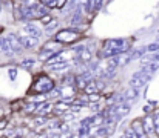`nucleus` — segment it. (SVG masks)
I'll return each instance as SVG.
<instances>
[{"label": "nucleus", "mask_w": 159, "mask_h": 138, "mask_svg": "<svg viewBox=\"0 0 159 138\" xmlns=\"http://www.w3.org/2000/svg\"><path fill=\"white\" fill-rule=\"evenodd\" d=\"M36 63H37V58H34V57H26V58H23V60L20 61V66H22L23 69H26V71H31Z\"/></svg>", "instance_id": "nucleus-15"}, {"label": "nucleus", "mask_w": 159, "mask_h": 138, "mask_svg": "<svg viewBox=\"0 0 159 138\" xmlns=\"http://www.w3.org/2000/svg\"><path fill=\"white\" fill-rule=\"evenodd\" d=\"M158 34H159V29H158Z\"/></svg>", "instance_id": "nucleus-32"}, {"label": "nucleus", "mask_w": 159, "mask_h": 138, "mask_svg": "<svg viewBox=\"0 0 159 138\" xmlns=\"http://www.w3.org/2000/svg\"><path fill=\"white\" fill-rule=\"evenodd\" d=\"M8 77H9L11 82H14V80L17 78V69H16V68H9V69H8Z\"/></svg>", "instance_id": "nucleus-23"}, {"label": "nucleus", "mask_w": 159, "mask_h": 138, "mask_svg": "<svg viewBox=\"0 0 159 138\" xmlns=\"http://www.w3.org/2000/svg\"><path fill=\"white\" fill-rule=\"evenodd\" d=\"M88 78L82 74H76V78H74V86L77 88V91H85L87 85H88Z\"/></svg>", "instance_id": "nucleus-10"}, {"label": "nucleus", "mask_w": 159, "mask_h": 138, "mask_svg": "<svg viewBox=\"0 0 159 138\" xmlns=\"http://www.w3.org/2000/svg\"><path fill=\"white\" fill-rule=\"evenodd\" d=\"M39 3H42L43 6H47L50 11L56 9V5H57V0H39Z\"/></svg>", "instance_id": "nucleus-18"}, {"label": "nucleus", "mask_w": 159, "mask_h": 138, "mask_svg": "<svg viewBox=\"0 0 159 138\" xmlns=\"http://www.w3.org/2000/svg\"><path fill=\"white\" fill-rule=\"evenodd\" d=\"M156 42H158V43H159V37H156Z\"/></svg>", "instance_id": "nucleus-31"}, {"label": "nucleus", "mask_w": 159, "mask_h": 138, "mask_svg": "<svg viewBox=\"0 0 159 138\" xmlns=\"http://www.w3.org/2000/svg\"><path fill=\"white\" fill-rule=\"evenodd\" d=\"M12 138H22V137L20 135H16V137H12Z\"/></svg>", "instance_id": "nucleus-29"}, {"label": "nucleus", "mask_w": 159, "mask_h": 138, "mask_svg": "<svg viewBox=\"0 0 159 138\" xmlns=\"http://www.w3.org/2000/svg\"><path fill=\"white\" fill-rule=\"evenodd\" d=\"M150 57H152V60H153V61L159 63V51H158V52H153V54H150Z\"/></svg>", "instance_id": "nucleus-27"}, {"label": "nucleus", "mask_w": 159, "mask_h": 138, "mask_svg": "<svg viewBox=\"0 0 159 138\" xmlns=\"http://www.w3.org/2000/svg\"><path fill=\"white\" fill-rule=\"evenodd\" d=\"M71 138H79V137H76V135H71Z\"/></svg>", "instance_id": "nucleus-30"}, {"label": "nucleus", "mask_w": 159, "mask_h": 138, "mask_svg": "<svg viewBox=\"0 0 159 138\" xmlns=\"http://www.w3.org/2000/svg\"><path fill=\"white\" fill-rule=\"evenodd\" d=\"M6 128H8V120H6V118L0 120V129L3 131V129H6Z\"/></svg>", "instance_id": "nucleus-26"}, {"label": "nucleus", "mask_w": 159, "mask_h": 138, "mask_svg": "<svg viewBox=\"0 0 159 138\" xmlns=\"http://www.w3.org/2000/svg\"><path fill=\"white\" fill-rule=\"evenodd\" d=\"M54 109V104H51L50 101H43V103H40V104H37V109H36V114L37 115H43V117H47L51 111Z\"/></svg>", "instance_id": "nucleus-8"}, {"label": "nucleus", "mask_w": 159, "mask_h": 138, "mask_svg": "<svg viewBox=\"0 0 159 138\" xmlns=\"http://www.w3.org/2000/svg\"><path fill=\"white\" fill-rule=\"evenodd\" d=\"M48 68H50V71H53V72L66 71V69L71 68V60H65V61H60V63H56V65H50Z\"/></svg>", "instance_id": "nucleus-13"}, {"label": "nucleus", "mask_w": 159, "mask_h": 138, "mask_svg": "<svg viewBox=\"0 0 159 138\" xmlns=\"http://www.w3.org/2000/svg\"><path fill=\"white\" fill-rule=\"evenodd\" d=\"M6 39H8V42H9L11 51H12V52H14L16 55H20V54H23L25 48H23L22 42H20V39H19V34H14V32H8V34H6Z\"/></svg>", "instance_id": "nucleus-6"}, {"label": "nucleus", "mask_w": 159, "mask_h": 138, "mask_svg": "<svg viewBox=\"0 0 159 138\" xmlns=\"http://www.w3.org/2000/svg\"><path fill=\"white\" fill-rule=\"evenodd\" d=\"M0 9H2V8H0Z\"/></svg>", "instance_id": "nucleus-33"}, {"label": "nucleus", "mask_w": 159, "mask_h": 138, "mask_svg": "<svg viewBox=\"0 0 159 138\" xmlns=\"http://www.w3.org/2000/svg\"><path fill=\"white\" fill-rule=\"evenodd\" d=\"M59 29H60V25H59V20L57 19H54L53 22H50L48 25L43 26V32L48 34V36H54Z\"/></svg>", "instance_id": "nucleus-11"}, {"label": "nucleus", "mask_w": 159, "mask_h": 138, "mask_svg": "<svg viewBox=\"0 0 159 138\" xmlns=\"http://www.w3.org/2000/svg\"><path fill=\"white\" fill-rule=\"evenodd\" d=\"M144 112H145V114H150V112H152V107H150V106H144Z\"/></svg>", "instance_id": "nucleus-28"}, {"label": "nucleus", "mask_w": 159, "mask_h": 138, "mask_svg": "<svg viewBox=\"0 0 159 138\" xmlns=\"http://www.w3.org/2000/svg\"><path fill=\"white\" fill-rule=\"evenodd\" d=\"M19 39H20L22 45H23V48H25V51H34L36 48H39V43H40L39 39H36V37L26 34L23 29L19 32Z\"/></svg>", "instance_id": "nucleus-5"}, {"label": "nucleus", "mask_w": 159, "mask_h": 138, "mask_svg": "<svg viewBox=\"0 0 159 138\" xmlns=\"http://www.w3.org/2000/svg\"><path fill=\"white\" fill-rule=\"evenodd\" d=\"M150 80H152V74H147V72H144V71H138V72H134V74L131 75V78H130V86L141 89V88H144Z\"/></svg>", "instance_id": "nucleus-4"}, {"label": "nucleus", "mask_w": 159, "mask_h": 138, "mask_svg": "<svg viewBox=\"0 0 159 138\" xmlns=\"http://www.w3.org/2000/svg\"><path fill=\"white\" fill-rule=\"evenodd\" d=\"M145 48H147V52L148 54H153V52H158L159 51V43L158 42H153V43H148Z\"/></svg>", "instance_id": "nucleus-21"}, {"label": "nucleus", "mask_w": 159, "mask_h": 138, "mask_svg": "<svg viewBox=\"0 0 159 138\" xmlns=\"http://www.w3.org/2000/svg\"><path fill=\"white\" fill-rule=\"evenodd\" d=\"M23 31L26 32V34H30V36H33V37H36V39H42V36L45 34L43 32V29L42 28H39L36 23H33V22H26L25 23V26H23Z\"/></svg>", "instance_id": "nucleus-7"}, {"label": "nucleus", "mask_w": 159, "mask_h": 138, "mask_svg": "<svg viewBox=\"0 0 159 138\" xmlns=\"http://www.w3.org/2000/svg\"><path fill=\"white\" fill-rule=\"evenodd\" d=\"M124 135H125V137H127V138H139V137H138V134H136V132H134V131H133L131 128H128V129H125V132H124Z\"/></svg>", "instance_id": "nucleus-24"}, {"label": "nucleus", "mask_w": 159, "mask_h": 138, "mask_svg": "<svg viewBox=\"0 0 159 138\" xmlns=\"http://www.w3.org/2000/svg\"><path fill=\"white\" fill-rule=\"evenodd\" d=\"M87 95H88V94H87ZM101 98H102V97L99 95V92H98V94H90V95H88V103H99Z\"/></svg>", "instance_id": "nucleus-22"}, {"label": "nucleus", "mask_w": 159, "mask_h": 138, "mask_svg": "<svg viewBox=\"0 0 159 138\" xmlns=\"http://www.w3.org/2000/svg\"><path fill=\"white\" fill-rule=\"evenodd\" d=\"M56 88L54 85V80L47 75V74H39L34 82H33V88H31V92L34 94H50Z\"/></svg>", "instance_id": "nucleus-3"}, {"label": "nucleus", "mask_w": 159, "mask_h": 138, "mask_svg": "<svg viewBox=\"0 0 159 138\" xmlns=\"http://www.w3.org/2000/svg\"><path fill=\"white\" fill-rule=\"evenodd\" d=\"M60 97H62V89H60V86H56L53 91L48 94V98H59V100H60Z\"/></svg>", "instance_id": "nucleus-19"}, {"label": "nucleus", "mask_w": 159, "mask_h": 138, "mask_svg": "<svg viewBox=\"0 0 159 138\" xmlns=\"http://www.w3.org/2000/svg\"><path fill=\"white\" fill-rule=\"evenodd\" d=\"M84 37V32L77 28H71V26H66V28H60L56 34L53 36V39L56 42H59L60 45H74L77 42H80V39Z\"/></svg>", "instance_id": "nucleus-2"}, {"label": "nucleus", "mask_w": 159, "mask_h": 138, "mask_svg": "<svg viewBox=\"0 0 159 138\" xmlns=\"http://www.w3.org/2000/svg\"><path fill=\"white\" fill-rule=\"evenodd\" d=\"M68 2L70 0H57V5H56V9H59V11H62L66 5H68Z\"/></svg>", "instance_id": "nucleus-25"}, {"label": "nucleus", "mask_w": 159, "mask_h": 138, "mask_svg": "<svg viewBox=\"0 0 159 138\" xmlns=\"http://www.w3.org/2000/svg\"><path fill=\"white\" fill-rule=\"evenodd\" d=\"M139 91H141V89H138V88H131V86H128V89L124 92L125 101L131 104V101H134V100L139 97Z\"/></svg>", "instance_id": "nucleus-9"}, {"label": "nucleus", "mask_w": 159, "mask_h": 138, "mask_svg": "<svg viewBox=\"0 0 159 138\" xmlns=\"http://www.w3.org/2000/svg\"><path fill=\"white\" fill-rule=\"evenodd\" d=\"M79 6L84 12L85 17H88L90 14H93V0H80L79 2Z\"/></svg>", "instance_id": "nucleus-14"}, {"label": "nucleus", "mask_w": 159, "mask_h": 138, "mask_svg": "<svg viewBox=\"0 0 159 138\" xmlns=\"http://www.w3.org/2000/svg\"><path fill=\"white\" fill-rule=\"evenodd\" d=\"M131 45H133V40H128V39H108L102 43V49L98 52V57L107 60L110 57L130 52Z\"/></svg>", "instance_id": "nucleus-1"}, {"label": "nucleus", "mask_w": 159, "mask_h": 138, "mask_svg": "<svg viewBox=\"0 0 159 138\" xmlns=\"http://www.w3.org/2000/svg\"><path fill=\"white\" fill-rule=\"evenodd\" d=\"M0 52L2 54L11 52V46H9V42H8L6 36H0Z\"/></svg>", "instance_id": "nucleus-16"}, {"label": "nucleus", "mask_w": 159, "mask_h": 138, "mask_svg": "<svg viewBox=\"0 0 159 138\" xmlns=\"http://www.w3.org/2000/svg\"><path fill=\"white\" fill-rule=\"evenodd\" d=\"M136 134H138V137L139 138H145V131H144V124H142V120H134L133 123H131V126H130Z\"/></svg>", "instance_id": "nucleus-12"}, {"label": "nucleus", "mask_w": 159, "mask_h": 138, "mask_svg": "<svg viewBox=\"0 0 159 138\" xmlns=\"http://www.w3.org/2000/svg\"><path fill=\"white\" fill-rule=\"evenodd\" d=\"M53 20H54V17H53V14L50 12V14L43 15V17H42L40 20H37V22H39L40 25H43V26H45V25H48V23H50V22H53Z\"/></svg>", "instance_id": "nucleus-20"}, {"label": "nucleus", "mask_w": 159, "mask_h": 138, "mask_svg": "<svg viewBox=\"0 0 159 138\" xmlns=\"http://www.w3.org/2000/svg\"><path fill=\"white\" fill-rule=\"evenodd\" d=\"M37 109V103H33V101H28L25 106H23V112L25 114H34Z\"/></svg>", "instance_id": "nucleus-17"}]
</instances>
